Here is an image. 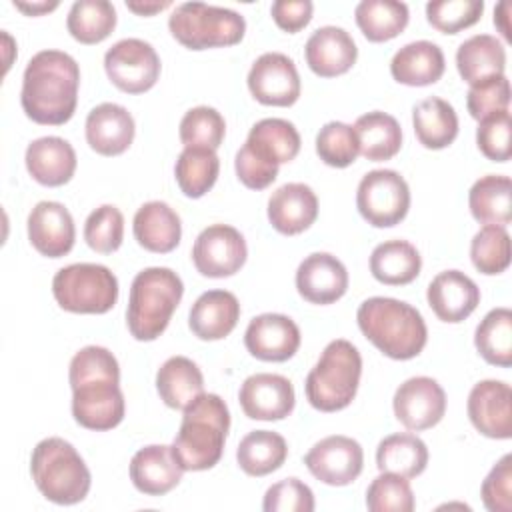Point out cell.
Wrapping results in <instances>:
<instances>
[{
    "label": "cell",
    "instance_id": "cell-11",
    "mask_svg": "<svg viewBox=\"0 0 512 512\" xmlns=\"http://www.w3.org/2000/svg\"><path fill=\"white\" fill-rule=\"evenodd\" d=\"M248 256L244 236L228 224H210L192 246V262L202 276L228 278L236 274Z\"/></svg>",
    "mask_w": 512,
    "mask_h": 512
},
{
    "label": "cell",
    "instance_id": "cell-58",
    "mask_svg": "<svg viewBox=\"0 0 512 512\" xmlns=\"http://www.w3.org/2000/svg\"><path fill=\"white\" fill-rule=\"evenodd\" d=\"M14 6L18 10H22L24 14H28V16H40V14H46L54 8H58V2L54 0V2H32V4H28V2H16L14 0Z\"/></svg>",
    "mask_w": 512,
    "mask_h": 512
},
{
    "label": "cell",
    "instance_id": "cell-20",
    "mask_svg": "<svg viewBox=\"0 0 512 512\" xmlns=\"http://www.w3.org/2000/svg\"><path fill=\"white\" fill-rule=\"evenodd\" d=\"M296 290L310 304H332L348 290V270L336 256L312 252L296 270Z\"/></svg>",
    "mask_w": 512,
    "mask_h": 512
},
{
    "label": "cell",
    "instance_id": "cell-19",
    "mask_svg": "<svg viewBox=\"0 0 512 512\" xmlns=\"http://www.w3.org/2000/svg\"><path fill=\"white\" fill-rule=\"evenodd\" d=\"M28 240L48 258H62L74 248L76 226L68 208L54 200L38 202L28 214Z\"/></svg>",
    "mask_w": 512,
    "mask_h": 512
},
{
    "label": "cell",
    "instance_id": "cell-34",
    "mask_svg": "<svg viewBox=\"0 0 512 512\" xmlns=\"http://www.w3.org/2000/svg\"><path fill=\"white\" fill-rule=\"evenodd\" d=\"M360 154L370 162L394 158L402 148V128L398 120L386 112L372 110L354 122Z\"/></svg>",
    "mask_w": 512,
    "mask_h": 512
},
{
    "label": "cell",
    "instance_id": "cell-36",
    "mask_svg": "<svg viewBox=\"0 0 512 512\" xmlns=\"http://www.w3.org/2000/svg\"><path fill=\"white\" fill-rule=\"evenodd\" d=\"M288 458V444L284 436L272 430H252L248 432L238 448L236 460L242 472L248 476H266L276 472Z\"/></svg>",
    "mask_w": 512,
    "mask_h": 512
},
{
    "label": "cell",
    "instance_id": "cell-57",
    "mask_svg": "<svg viewBox=\"0 0 512 512\" xmlns=\"http://www.w3.org/2000/svg\"><path fill=\"white\" fill-rule=\"evenodd\" d=\"M508 12H510V2H500L496 8H494V24L498 26V30L502 32V36L506 40H512V34H510V26H508Z\"/></svg>",
    "mask_w": 512,
    "mask_h": 512
},
{
    "label": "cell",
    "instance_id": "cell-43",
    "mask_svg": "<svg viewBox=\"0 0 512 512\" xmlns=\"http://www.w3.org/2000/svg\"><path fill=\"white\" fill-rule=\"evenodd\" d=\"M470 258L478 272L500 274L510 264V236L504 226H482L470 242Z\"/></svg>",
    "mask_w": 512,
    "mask_h": 512
},
{
    "label": "cell",
    "instance_id": "cell-7",
    "mask_svg": "<svg viewBox=\"0 0 512 512\" xmlns=\"http://www.w3.org/2000/svg\"><path fill=\"white\" fill-rule=\"evenodd\" d=\"M170 34L190 50L234 46L244 38L246 20L236 10L204 2H182L168 18Z\"/></svg>",
    "mask_w": 512,
    "mask_h": 512
},
{
    "label": "cell",
    "instance_id": "cell-25",
    "mask_svg": "<svg viewBox=\"0 0 512 512\" xmlns=\"http://www.w3.org/2000/svg\"><path fill=\"white\" fill-rule=\"evenodd\" d=\"M28 174L42 186H62L76 172V152L72 144L60 136H42L28 144L24 154Z\"/></svg>",
    "mask_w": 512,
    "mask_h": 512
},
{
    "label": "cell",
    "instance_id": "cell-54",
    "mask_svg": "<svg viewBox=\"0 0 512 512\" xmlns=\"http://www.w3.org/2000/svg\"><path fill=\"white\" fill-rule=\"evenodd\" d=\"M234 170L238 180L250 188V190H264L278 178V164L266 160L260 156L250 144L244 142V146L236 152L234 158Z\"/></svg>",
    "mask_w": 512,
    "mask_h": 512
},
{
    "label": "cell",
    "instance_id": "cell-39",
    "mask_svg": "<svg viewBox=\"0 0 512 512\" xmlns=\"http://www.w3.org/2000/svg\"><path fill=\"white\" fill-rule=\"evenodd\" d=\"M246 144L266 160L280 166L298 156L302 140L292 122L284 118H262L250 128Z\"/></svg>",
    "mask_w": 512,
    "mask_h": 512
},
{
    "label": "cell",
    "instance_id": "cell-26",
    "mask_svg": "<svg viewBox=\"0 0 512 512\" xmlns=\"http://www.w3.org/2000/svg\"><path fill=\"white\" fill-rule=\"evenodd\" d=\"M182 472L172 448L166 444L144 446L130 460V480L146 496L168 494L180 484Z\"/></svg>",
    "mask_w": 512,
    "mask_h": 512
},
{
    "label": "cell",
    "instance_id": "cell-56",
    "mask_svg": "<svg viewBox=\"0 0 512 512\" xmlns=\"http://www.w3.org/2000/svg\"><path fill=\"white\" fill-rule=\"evenodd\" d=\"M170 6H172L170 0H162V2L160 0H152V2H132L130 0V2H126V8L138 16H154L156 12H162Z\"/></svg>",
    "mask_w": 512,
    "mask_h": 512
},
{
    "label": "cell",
    "instance_id": "cell-42",
    "mask_svg": "<svg viewBox=\"0 0 512 512\" xmlns=\"http://www.w3.org/2000/svg\"><path fill=\"white\" fill-rule=\"evenodd\" d=\"M474 346L480 356L500 368L512 366V312L510 308L490 310L474 332Z\"/></svg>",
    "mask_w": 512,
    "mask_h": 512
},
{
    "label": "cell",
    "instance_id": "cell-17",
    "mask_svg": "<svg viewBox=\"0 0 512 512\" xmlns=\"http://www.w3.org/2000/svg\"><path fill=\"white\" fill-rule=\"evenodd\" d=\"M472 426L494 440L512 436V390L502 380H480L472 386L466 402Z\"/></svg>",
    "mask_w": 512,
    "mask_h": 512
},
{
    "label": "cell",
    "instance_id": "cell-46",
    "mask_svg": "<svg viewBox=\"0 0 512 512\" xmlns=\"http://www.w3.org/2000/svg\"><path fill=\"white\" fill-rule=\"evenodd\" d=\"M316 154L332 168L350 166L360 154L354 128L338 120L324 124L316 134Z\"/></svg>",
    "mask_w": 512,
    "mask_h": 512
},
{
    "label": "cell",
    "instance_id": "cell-47",
    "mask_svg": "<svg viewBox=\"0 0 512 512\" xmlns=\"http://www.w3.org/2000/svg\"><path fill=\"white\" fill-rule=\"evenodd\" d=\"M86 244L100 254H112L124 240V216L112 204H102L92 210L84 222Z\"/></svg>",
    "mask_w": 512,
    "mask_h": 512
},
{
    "label": "cell",
    "instance_id": "cell-40",
    "mask_svg": "<svg viewBox=\"0 0 512 512\" xmlns=\"http://www.w3.org/2000/svg\"><path fill=\"white\" fill-rule=\"evenodd\" d=\"M220 160L216 150L186 146L176 160L174 176L178 188L188 198H202L218 180Z\"/></svg>",
    "mask_w": 512,
    "mask_h": 512
},
{
    "label": "cell",
    "instance_id": "cell-16",
    "mask_svg": "<svg viewBox=\"0 0 512 512\" xmlns=\"http://www.w3.org/2000/svg\"><path fill=\"white\" fill-rule=\"evenodd\" d=\"M238 400L242 412L248 418L276 422L292 414L296 394L292 382L286 376L258 372L242 382L238 390Z\"/></svg>",
    "mask_w": 512,
    "mask_h": 512
},
{
    "label": "cell",
    "instance_id": "cell-12",
    "mask_svg": "<svg viewBox=\"0 0 512 512\" xmlns=\"http://www.w3.org/2000/svg\"><path fill=\"white\" fill-rule=\"evenodd\" d=\"M310 474L328 486L352 484L364 468V450L358 440L342 434L326 436L304 456Z\"/></svg>",
    "mask_w": 512,
    "mask_h": 512
},
{
    "label": "cell",
    "instance_id": "cell-30",
    "mask_svg": "<svg viewBox=\"0 0 512 512\" xmlns=\"http://www.w3.org/2000/svg\"><path fill=\"white\" fill-rule=\"evenodd\" d=\"M456 68L470 86L500 76L506 68L504 44L492 34H474L458 46Z\"/></svg>",
    "mask_w": 512,
    "mask_h": 512
},
{
    "label": "cell",
    "instance_id": "cell-8",
    "mask_svg": "<svg viewBox=\"0 0 512 512\" xmlns=\"http://www.w3.org/2000/svg\"><path fill=\"white\" fill-rule=\"evenodd\" d=\"M52 294L66 312L106 314L118 300V278L102 264L78 262L54 274Z\"/></svg>",
    "mask_w": 512,
    "mask_h": 512
},
{
    "label": "cell",
    "instance_id": "cell-21",
    "mask_svg": "<svg viewBox=\"0 0 512 512\" xmlns=\"http://www.w3.org/2000/svg\"><path fill=\"white\" fill-rule=\"evenodd\" d=\"M426 300L442 322L458 324L478 308L480 288L464 272L444 270L428 284Z\"/></svg>",
    "mask_w": 512,
    "mask_h": 512
},
{
    "label": "cell",
    "instance_id": "cell-50",
    "mask_svg": "<svg viewBox=\"0 0 512 512\" xmlns=\"http://www.w3.org/2000/svg\"><path fill=\"white\" fill-rule=\"evenodd\" d=\"M476 144L478 150L492 162H506L512 156V116L508 110H498L478 120Z\"/></svg>",
    "mask_w": 512,
    "mask_h": 512
},
{
    "label": "cell",
    "instance_id": "cell-18",
    "mask_svg": "<svg viewBox=\"0 0 512 512\" xmlns=\"http://www.w3.org/2000/svg\"><path fill=\"white\" fill-rule=\"evenodd\" d=\"M300 328L286 316L276 312L258 314L250 320L244 332L246 350L264 362H286L300 348Z\"/></svg>",
    "mask_w": 512,
    "mask_h": 512
},
{
    "label": "cell",
    "instance_id": "cell-13",
    "mask_svg": "<svg viewBox=\"0 0 512 512\" xmlns=\"http://www.w3.org/2000/svg\"><path fill=\"white\" fill-rule=\"evenodd\" d=\"M120 382L98 378L72 388V416L86 430H112L124 420L126 402Z\"/></svg>",
    "mask_w": 512,
    "mask_h": 512
},
{
    "label": "cell",
    "instance_id": "cell-14",
    "mask_svg": "<svg viewBox=\"0 0 512 512\" xmlns=\"http://www.w3.org/2000/svg\"><path fill=\"white\" fill-rule=\"evenodd\" d=\"M392 408L404 428L412 432L428 430L446 414V392L434 378L414 376L396 388Z\"/></svg>",
    "mask_w": 512,
    "mask_h": 512
},
{
    "label": "cell",
    "instance_id": "cell-9",
    "mask_svg": "<svg viewBox=\"0 0 512 512\" xmlns=\"http://www.w3.org/2000/svg\"><path fill=\"white\" fill-rule=\"evenodd\" d=\"M356 208L374 228H392L400 224L410 210L408 182L390 168L370 170L358 184Z\"/></svg>",
    "mask_w": 512,
    "mask_h": 512
},
{
    "label": "cell",
    "instance_id": "cell-3",
    "mask_svg": "<svg viewBox=\"0 0 512 512\" xmlns=\"http://www.w3.org/2000/svg\"><path fill=\"white\" fill-rule=\"evenodd\" d=\"M360 332L388 358H416L428 340V328L422 314L408 302L372 296L356 310Z\"/></svg>",
    "mask_w": 512,
    "mask_h": 512
},
{
    "label": "cell",
    "instance_id": "cell-55",
    "mask_svg": "<svg viewBox=\"0 0 512 512\" xmlns=\"http://www.w3.org/2000/svg\"><path fill=\"white\" fill-rule=\"evenodd\" d=\"M312 12L314 4L310 0H276L270 8L276 26L288 34L300 32L312 20Z\"/></svg>",
    "mask_w": 512,
    "mask_h": 512
},
{
    "label": "cell",
    "instance_id": "cell-6",
    "mask_svg": "<svg viewBox=\"0 0 512 512\" xmlns=\"http://www.w3.org/2000/svg\"><path fill=\"white\" fill-rule=\"evenodd\" d=\"M362 376V356L358 348L336 338L326 344L318 362L306 376L304 392L312 408L320 412H338L350 406L358 392Z\"/></svg>",
    "mask_w": 512,
    "mask_h": 512
},
{
    "label": "cell",
    "instance_id": "cell-49",
    "mask_svg": "<svg viewBox=\"0 0 512 512\" xmlns=\"http://www.w3.org/2000/svg\"><path fill=\"white\" fill-rule=\"evenodd\" d=\"M98 378L120 382L118 360L104 346H84L70 360V368H68L70 388L88 380H98Z\"/></svg>",
    "mask_w": 512,
    "mask_h": 512
},
{
    "label": "cell",
    "instance_id": "cell-31",
    "mask_svg": "<svg viewBox=\"0 0 512 512\" xmlns=\"http://www.w3.org/2000/svg\"><path fill=\"white\" fill-rule=\"evenodd\" d=\"M412 126L418 142L424 148L442 150L458 136V114L444 98L430 96L414 106Z\"/></svg>",
    "mask_w": 512,
    "mask_h": 512
},
{
    "label": "cell",
    "instance_id": "cell-52",
    "mask_svg": "<svg viewBox=\"0 0 512 512\" xmlns=\"http://www.w3.org/2000/svg\"><path fill=\"white\" fill-rule=\"evenodd\" d=\"M264 512H312L314 494L298 478H284L272 484L262 500Z\"/></svg>",
    "mask_w": 512,
    "mask_h": 512
},
{
    "label": "cell",
    "instance_id": "cell-44",
    "mask_svg": "<svg viewBox=\"0 0 512 512\" xmlns=\"http://www.w3.org/2000/svg\"><path fill=\"white\" fill-rule=\"evenodd\" d=\"M226 134V122L222 114L212 106L190 108L180 120V142L194 148H220Z\"/></svg>",
    "mask_w": 512,
    "mask_h": 512
},
{
    "label": "cell",
    "instance_id": "cell-5",
    "mask_svg": "<svg viewBox=\"0 0 512 512\" xmlns=\"http://www.w3.org/2000/svg\"><path fill=\"white\" fill-rule=\"evenodd\" d=\"M30 474L40 494L60 506L82 502L92 484L84 458L68 440L58 436L44 438L34 446Z\"/></svg>",
    "mask_w": 512,
    "mask_h": 512
},
{
    "label": "cell",
    "instance_id": "cell-23",
    "mask_svg": "<svg viewBox=\"0 0 512 512\" xmlns=\"http://www.w3.org/2000/svg\"><path fill=\"white\" fill-rule=\"evenodd\" d=\"M86 142L102 156L126 152L134 140L136 124L132 114L114 102L94 106L86 116Z\"/></svg>",
    "mask_w": 512,
    "mask_h": 512
},
{
    "label": "cell",
    "instance_id": "cell-29",
    "mask_svg": "<svg viewBox=\"0 0 512 512\" xmlns=\"http://www.w3.org/2000/svg\"><path fill=\"white\" fill-rule=\"evenodd\" d=\"M446 70L444 52L430 40H416L402 46L390 62V74L406 86H428L442 78Z\"/></svg>",
    "mask_w": 512,
    "mask_h": 512
},
{
    "label": "cell",
    "instance_id": "cell-35",
    "mask_svg": "<svg viewBox=\"0 0 512 512\" xmlns=\"http://www.w3.org/2000/svg\"><path fill=\"white\" fill-rule=\"evenodd\" d=\"M472 216L488 226H504L512 220V182L502 174H486L478 178L468 192Z\"/></svg>",
    "mask_w": 512,
    "mask_h": 512
},
{
    "label": "cell",
    "instance_id": "cell-27",
    "mask_svg": "<svg viewBox=\"0 0 512 512\" xmlns=\"http://www.w3.org/2000/svg\"><path fill=\"white\" fill-rule=\"evenodd\" d=\"M240 320V302L228 290H208L196 298L188 314V326L200 340L226 338Z\"/></svg>",
    "mask_w": 512,
    "mask_h": 512
},
{
    "label": "cell",
    "instance_id": "cell-45",
    "mask_svg": "<svg viewBox=\"0 0 512 512\" xmlns=\"http://www.w3.org/2000/svg\"><path fill=\"white\" fill-rule=\"evenodd\" d=\"M366 506L370 512H412L416 502L408 478L382 472L366 490Z\"/></svg>",
    "mask_w": 512,
    "mask_h": 512
},
{
    "label": "cell",
    "instance_id": "cell-4",
    "mask_svg": "<svg viewBox=\"0 0 512 512\" xmlns=\"http://www.w3.org/2000/svg\"><path fill=\"white\" fill-rule=\"evenodd\" d=\"M184 294L182 278L164 266L138 272L130 284L126 324L140 342L156 340L170 324Z\"/></svg>",
    "mask_w": 512,
    "mask_h": 512
},
{
    "label": "cell",
    "instance_id": "cell-10",
    "mask_svg": "<svg viewBox=\"0 0 512 512\" xmlns=\"http://www.w3.org/2000/svg\"><path fill=\"white\" fill-rule=\"evenodd\" d=\"M160 58L154 46L140 38H124L104 54L108 80L126 94L148 92L160 78Z\"/></svg>",
    "mask_w": 512,
    "mask_h": 512
},
{
    "label": "cell",
    "instance_id": "cell-1",
    "mask_svg": "<svg viewBox=\"0 0 512 512\" xmlns=\"http://www.w3.org/2000/svg\"><path fill=\"white\" fill-rule=\"evenodd\" d=\"M78 88V62L62 50H40L24 68L20 104L32 122L60 126L76 112Z\"/></svg>",
    "mask_w": 512,
    "mask_h": 512
},
{
    "label": "cell",
    "instance_id": "cell-2",
    "mask_svg": "<svg viewBox=\"0 0 512 512\" xmlns=\"http://www.w3.org/2000/svg\"><path fill=\"white\" fill-rule=\"evenodd\" d=\"M230 430V412L218 394H198L182 414L172 454L182 470L200 472L214 468L224 452Z\"/></svg>",
    "mask_w": 512,
    "mask_h": 512
},
{
    "label": "cell",
    "instance_id": "cell-32",
    "mask_svg": "<svg viewBox=\"0 0 512 512\" xmlns=\"http://www.w3.org/2000/svg\"><path fill=\"white\" fill-rule=\"evenodd\" d=\"M422 256L408 240H386L370 254L372 276L386 286H404L418 278Z\"/></svg>",
    "mask_w": 512,
    "mask_h": 512
},
{
    "label": "cell",
    "instance_id": "cell-24",
    "mask_svg": "<svg viewBox=\"0 0 512 512\" xmlns=\"http://www.w3.org/2000/svg\"><path fill=\"white\" fill-rule=\"evenodd\" d=\"M318 218L316 192L302 182H288L268 198V220L284 236L308 230Z\"/></svg>",
    "mask_w": 512,
    "mask_h": 512
},
{
    "label": "cell",
    "instance_id": "cell-15",
    "mask_svg": "<svg viewBox=\"0 0 512 512\" xmlns=\"http://www.w3.org/2000/svg\"><path fill=\"white\" fill-rule=\"evenodd\" d=\"M248 90L264 106H292L300 98V76L292 58L264 52L248 72Z\"/></svg>",
    "mask_w": 512,
    "mask_h": 512
},
{
    "label": "cell",
    "instance_id": "cell-53",
    "mask_svg": "<svg viewBox=\"0 0 512 512\" xmlns=\"http://www.w3.org/2000/svg\"><path fill=\"white\" fill-rule=\"evenodd\" d=\"M480 496L490 512L512 510V456L504 454L482 482Z\"/></svg>",
    "mask_w": 512,
    "mask_h": 512
},
{
    "label": "cell",
    "instance_id": "cell-41",
    "mask_svg": "<svg viewBox=\"0 0 512 512\" xmlns=\"http://www.w3.org/2000/svg\"><path fill=\"white\" fill-rule=\"evenodd\" d=\"M66 28L80 44H98L116 28V8L108 0H76L70 6Z\"/></svg>",
    "mask_w": 512,
    "mask_h": 512
},
{
    "label": "cell",
    "instance_id": "cell-51",
    "mask_svg": "<svg viewBox=\"0 0 512 512\" xmlns=\"http://www.w3.org/2000/svg\"><path fill=\"white\" fill-rule=\"evenodd\" d=\"M508 104L510 82L504 74L472 84L466 94V108L474 120H482L484 116L498 110H508Z\"/></svg>",
    "mask_w": 512,
    "mask_h": 512
},
{
    "label": "cell",
    "instance_id": "cell-38",
    "mask_svg": "<svg viewBox=\"0 0 512 512\" xmlns=\"http://www.w3.org/2000/svg\"><path fill=\"white\" fill-rule=\"evenodd\" d=\"M354 18L370 42H386L408 26L410 12L398 0H362L354 8Z\"/></svg>",
    "mask_w": 512,
    "mask_h": 512
},
{
    "label": "cell",
    "instance_id": "cell-22",
    "mask_svg": "<svg viewBox=\"0 0 512 512\" xmlns=\"http://www.w3.org/2000/svg\"><path fill=\"white\" fill-rule=\"evenodd\" d=\"M308 68L322 78L346 74L358 58L354 38L340 26L316 28L304 46Z\"/></svg>",
    "mask_w": 512,
    "mask_h": 512
},
{
    "label": "cell",
    "instance_id": "cell-28",
    "mask_svg": "<svg viewBox=\"0 0 512 512\" xmlns=\"http://www.w3.org/2000/svg\"><path fill=\"white\" fill-rule=\"evenodd\" d=\"M132 232L144 250L166 254L180 244L182 222L166 202L150 200L136 210Z\"/></svg>",
    "mask_w": 512,
    "mask_h": 512
},
{
    "label": "cell",
    "instance_id": "cell-33",
    "mask_svg": "<svg viewBox=\"0 0 512 512\" xmlns=\"http://www.w3.org/2000/svg\"><path fill=\"white\" fill-rule=\"evenodd\" d=\"M156 390L168 408L184 410L204 392V376L190 358L170 356L156 372Z\"/></svg>",
    "mask_w": 512,
    "mask_h": 512
},
{
    "label": "cell",
    "instance_id": "cell-48",
    "mask_svg": "<svg viewBox=\"0 0 512 512\" xmlns=\"http://www.w3.org/2000/svg\"><path fill=\"white\" fill-rule=\"evenodd\" d=\"M482 12V0H434L426 4V20L442 34H458L474 26Z\"/></svg>",
    "mask_w": 512,
    "mask_h": 512
},
{
    "label": "cell",
    "instance_id": "cell-37",
    "mask_svg": "<svg viewBox=\"0 0 512 512\" xmlns=\"http://www.w3.org/2000/svg\"><path fill=\"white\" fill-rule=\"evenodd\" d=\"M376 466L380 472H394L404 478H416L428 466V448L416 434H390L382 438L376 448Z\"/></svg>",
    "mask_w": 512,
    "mask_h": 512
}]
</instances>
